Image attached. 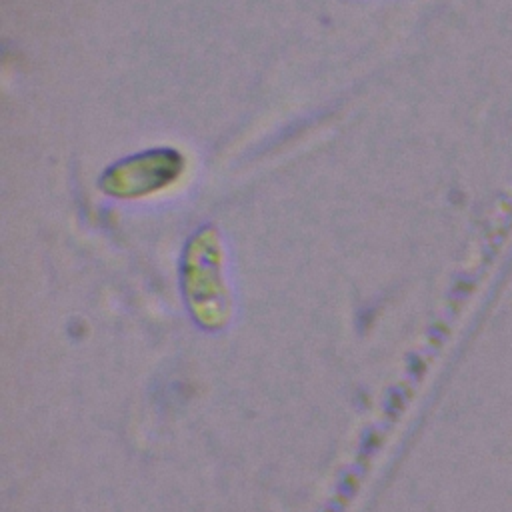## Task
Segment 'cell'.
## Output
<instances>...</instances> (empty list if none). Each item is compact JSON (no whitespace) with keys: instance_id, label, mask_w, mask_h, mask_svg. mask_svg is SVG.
Listing matches in <instances>:
<instances>
[{"instance_id":"cell-1","label":"cell","mask_w":512,"mask_h":512,"mask_svg":"<svg viewBox=\"0 0 512 512\" xmlns=\"http://www.w3.org/2000/svg\"><path fill=\"white\" fill-rule=\"evenodd\" d=\"M184 156L174 148H150L110 164L100 190L114 198H140L174 184L184 172Z\"/></svg>"}]
</instances>
